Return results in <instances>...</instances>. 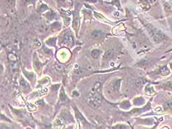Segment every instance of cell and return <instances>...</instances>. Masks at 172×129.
I'll return each mask as SVG.
<instances>
[{
  "label": "cell",
  "mask_w": 172,
  "mask_h": 129,
  "mask_svg": "<svg viewBox=\"0 0 172 129\" xmlns=\"http://www.w3.org/2000/svg\"><path fill=\"white\" fill-rule=\"evenodd\" d=\"M73 95H77L79 96V93L77 92H73Z\"/></svg>",
  "instance_id": "40"
},
{
  "label": "cell",
  "mask_w": 172,
  "mask_h": 129,
  "mask_svg": "<svg viewBox=\"0 0 172 129\" xmlns=\"http://www.w3.org/2000/svg\"><path fill=\"white\" fill-rule=\"evenodd\" d=\"M67 98L66 95H65V92L64 91L63 89L61 90V92H60V101L61 102H66Z\"/></svg>",
  "instance_id": "10"
},
{
  "label": "cell",
  "mask_w": 172,
  "mask_h": 129,
  "mask_svg": "<svg viewBox=\"0 0 172 129\" xmlns=\"http://www.w3.org/2000/svg\"><path fill=\"white\" fill-rule=\"evenodd\" d=\"M120 81L118 80V81H116L114 82V84H113V88H114V90H118L119 89V86H120Z\"/></svg>",
  "instance_id": "18"
},
{
  "label": "cell",
  "mask_w": 172,
  "mask_h": 129,
  "mask_svg": "<svg viewBox=\"0 0 172 129\" xmlns=\"http://www.w3.org/2000/svg\"><path fill=\"white\" fill-rule=\"evenodd\" d=\"M114 16H119V13H118V12H117V13H114Z\"/></svg>",
  "instance_id": "42"
},
{
  "label": "cell",
  "mask_w": 172,
  "mask_h": 129,
  "mask_svg": "<svg viewBox=\"0 0 172 129\" xmlns=\"http://www.w3.org/2000/svg\"><path fill=\"white\" fill-rule=\"evenodd\" d=\"M20 85H21V86H22V88L24 89H26L29 88V85H28V84L23 78H22L20 80Z\"/></svg>",
  "instance_id": "11"
},
{
  "label": "cell",
  "mask_w": 172,
  "mask_h": 129,
  "mask_svg": "<svg viewBox=\"0 0 172 129\" xmlns=\"http://www.w3.org/2000/svg\"><path fill=\"white\" fill-rule=\"evenodd\" d=\"M10 67L11 69H16V67H17L16 63H15V62H11L10 64Z\"/></svg>",
  "instance_id": "32"
},
{
  "label": "cell",
  "mask_w": 172,
  "mask_h": 129,
  "mask_svg": "<svg viewBox=\"0 0 172 129\" xmlns=\"http://www.w3.org/2000/svg\"><path fill=\"white\" fill-rule=\"evenodd\" d=\"M35 46H36V47H41V43L39 42L38 40H36V41H35Z\"/></svg>",
  "instance_id": "35"
},
{
  "label": "cell",
  "mask_w": 172,
  "mask_h": 129,
  "mask_svg": "<svg viewBox=\"0 0 172 129\" xmlns=\"http://www.w3.org/2000/svg\"><path fill=\"white\" fill-rule=\"evenodd\" d=\"M138 64L143 65H143L146 64V61H145V60H142V61H141V62H140V63H138Z\"/></svg>",
  "instance_id": "39"
},
{
  "label": "cell",
  "mask_w": 172,
  "mask_h": 129,
  "mask_svg": "<svg viewBox=\"0 0 172 129\" xmlns=\"http://www.w3.org/2000/svg\"><path fill=\"white\" fill-rule=\"evenodd\" d=\"M92 36L94 39H99L102 36V32L101 30H95L92 33Z\"/></svg>",
  "instance_id": "7"
},
{
  "label": "cell",
  "mask_w": 172,
  "mask_h": 129,
  "mask_svg": "<svg viewBox=\"0 0 172 129\" xmlns=\"http://www.w3.org/2000/svg\"><path fill=\"white\" fill-rule=\"evenodd\" d=\"M39 95H44V94H46L47 92V89H42L39 90Z\"/></svg>",
  "instance_id": "34"
},
{
  "label": "cell",
  "mask_w": 172,
  "mask_h": 129,
  "mask_svg": "<svg viewBox=\"0 0 172 129\" xmlns=\"http://www.w3.org/2000/svg\"><path fill=\"white\" fill-rule=\"evenodd\" d=\"M160 73H161L162 75H168V73H169V71H168V68H167L166 66H163V67L161 68V69H160Z\"/></svg>",
  "instance_id": "16"
},
{
  "label": "cell",
  "mask_w": 172,
  "mask_h": 129,
  "mask_svg": "<svg viewBox=\"0 0 172 129\" xmlns=\"http://www.w3.org/2000/svg\"><path fill=\"white\" fill-rule=\"evenodd\" d=\"M48 9H49L48 7H47L46 4H41L40 8H39V11H40L41 13H43L44 12V11L48 10Z\"/></svg>",
  "instance_id": "25"
},
{
  "label": "cell",
  "mask_w": 172,
  "mask_h": 129,
  "mask_svg": "<svg viewBox=\"0 0 172 129\" xmlns=\"http://www.w3.org/2000/svg\"><path fill=\"white\" fill-rule=\"evenodd\" d=\"M46 16H47V18L48 19L51 20V19H53L55 15H54V13L52 12H49L46 14Z\"/></svg>",
  "instance_id": "24"
},
{
  "label": "cell",
  "mask_w": 172,
  "mask_h": 129,
  "mask_svg": "<svg viewBox=\"0 0 172 129\" xmlns=\"http://www.w3.org/2000/svg\"><path fill=\"white\" fill-rule=\"evenodd\" d=\"M165 108L166 109H172V100H168L165 103Z\"/></svg>",
  "instance_id": "17"
},
{
  "label": "cell",
  "mask_w": 172,
  "mask_h": 129,
  "mask_svg": "<svg viewBox=\"0 0 172 129\" xmlns=\"http://www.w3.org/2000/svg\"><path fill=\"white\" fill-rule=\"evenodd\" d=\"M101 84L100 82H96L95 83V86L92 88L91 89V93L95 94V93H99L101 94Z\"/></svg>",
  "instance_id": "5"
},
{
  "label": "cell",
  "mask_w": 172,
  "mask_h": 129,
  "mask_svg": "<svg viewBox=\"0 0 172 129\" xmlns=\"http://www.w3.org/2000/svg\"><path fill=\"white\" fill-rule=\"evenodd\" d=\"M55 68L56 69V70H58V71H59V72H61L64 70V66H62V65L59 64V63H55Z\"/></svg>",
  "instance_id": "22"
},
{
  "label": "cell",
  "mask_w": 172,
  "mask_h": 129,
  "mask_svg": "<svg viewBox=\"0 0 172 129\" xmlns=\"http://www.w3.org/2000/svg\"><path fill=\"white\" fill-rule=\"evenodd\" d=\"M91 55L93 58H98L100 56V51L98 50H93L91 52Z\"/></svg>",
  "instance_id": "12"
},
{
  "label": "cell",
  "mask_w": 172,
  "mask_h": 129,
  "mask_svg": "<svg viewBox=\"0 0 172 129\" xmlns=\"http://www.w3.org/2000/svg\"><path fill=\"white\" fill-rule=\"evenodd\" d=\"M40 84L41 85H48L50 84V80H49L48 78H45L41 80Z\"/></svg>",
  "instance_id": "19"
},
{
  "label": "cell",
  "mask_w": 172,
  "mask_h": 129,
  "mask_svg": "<svg viewBox=\"0 0 172 129\" xmlns=\"http://www.w3.org/2000/svg\"><path fill=\"white\" fill-rule=\"evenodd\" d=\"M165 87L167 89H172V81H168V83H166Z\"/></svg>",
  "instance_id": "33"
},
{
  "label": "cell",
  "mask_w": 172,
  "mask_h": 129,
  "mask_svg": "<svg viewBox=\"0 0 172 129\" xmlns=\"http://www.w3.org/2000/svg\"><path fill=\"white\" fill-rule=\"evenodd\" d=\"M83 72H84L83 69H81V68H78V69L75 71V75L77 76H80L83 74Z\"/></svg>",
  "instance_id": "21"
},
{
  "label": "cell",
  "mask_w": 172,
  "mask_h": 129,
  "mask_svg": "<svg viewBox=\"0 0 172 129\" xmlns=\"http://www.w3.org/2000/svg\"><path fill=\"white\" fill-rule=\"evenodd\" d=\"M146 92L148 94V95H152V94L154 92V89H153L152 87L151 86H147L146 89Z\"/></svg>",
  "instance_id": "23"
},
{
  "label": "cell",
  "mask_w": 172,
  "mask_h": 129,
  "mask_svg": "<svg viewBox=\"0 0 172 129\" xmlns=\"http://www.w3.org/2000/svg\"><path fill=\"white\" fill-rule=\"evenodd\" d=\"M64 42L67 44H73V36H72L71 32L68 31L65 33L64 36Z\"/></svg>",
  "instance_id": "3"
},
{
  "label": "cell",
  "mask_w": 172,
  "mask_h": 129,
  "mask_svg": "<svg viewBox=\"0 0 172 129\" xmlns=\"http://www.w3.org/2000/svg\"><path fill=\"white\" fill-rule=\"evenodd\" d=\"M87 101H88L89 105H90L92 107H94V108H98V106L101 105L98 101H97L95 99V98H93V96H92V95H90V96L89 97Z\"/></svg>",
  "instance_id": "4"
},
{
  "label": "cell",
  "mask_w": 172,
  "mask_h": 129,
  "mask_svg": "<svg viewBox=\"0 0 172 129\" xmlns=\"http://www.w3.org/2000/svg\"><path fill=\"white\" fill-rule=\"evenodd\" d=\"M25 75H26V77L28 78H29L30 80H31L32 78H33V74L32 72H25Z\"/></svg>",
  "instance_id": "29"
},
{
  "label": "cell",
  "mask_w": 172,
  "mask_h": 129,
  "mask_svg": "<svg viewBox=\"0 0 172 129\" xmlns=\"http://www.w3.org/2000/svg\"><path fill=\"white\" fill-rule=\"evenodd\" d=\"M54 125H55V127L61 128V127H63V122H62V121L60 119H57L55 121V122H54Z\"/></svg>",
  "instance_id": "14"
},
{
  "label": "cell",
  "mask_w": 172,
  "mask_h": 129,
  "mask_svg": "<svg viewBox=\"0 0 172 129\" xmlns=\"http://www.w3.org/2000/svg\"><path fill=\"white\" fill-rule=\"evenodd\" d=\"M79 25H80V19H79V13L77 11H75L73 13V26L75 30L77 31L79 30Z\"/></svg>",
  "instance_id": "2"
},
{
  "label": "cell",
  "mask_w": 172,
  "mask_h": 129,
  "mask_svg": "<svg viewBox=\"0 0 172 129\" xmlns=\"http://www.w3.org/2000/svg\"><path fill=\"white\" fill-rule=\"evenodd\" d=\"M44 52H46V53H47V54H49V55H50V54L52 53V51H51L50 50H48V49L44 48Z\"/></svg>",
  "instance_id": "37"
},
{
  "label": "cell",
  "mask_w": 172,
  "mask_h": 129,
  "mask_svg": "<svg viewBox=\"0 0 172 129\" xmlns=\"http://www.w3.org/2000/svg\"><path fill=\"white\" fill-rule=\"evenodd\" d=\"M135 85L138 86H141L144 85L145 84H146V81L143 78H139L137 79L135 81Z\"/></svg>",
  "instance_id": "8"
},
{
  "label": "cell",
  "mask_w": 172,
  "mask_h": 129,
  "mask_svg": "<svg viewBox=\"0 0 172 129\" xmlns=\"http://www.w3.org/2000/svg\"><path fill=\"white\" fill-rule=\"evenodd\" d=\"M55 41H56V39H55V38H51V39L47 40V41H46V43L50 46H55Z\"/></svg>",
  "instance_id": "15"
},
{
  "label": "cell",
  "mask_w": 172,
  "mask_h": 129,
  "mask_svg": "<svg viewBox=\"0 0 172 129\" xmlns=\"http://www.w3.org/2000/svg\"><path fill=\"white\" fill-rule=\"evenodd\" d=\"M146 28H147L148 31H149V33H150V35L153 38V40H154L155 42H160L162 40L166 39L165 35H164L160 30H157L156 28H154V27L151 26V25H148L147 26H146Z\"/></svg>",
  "instance_id": "1"
},
{
  "label": "cell",
  "mask_w": 172,
  "mask_h": 129,
  "mask_svg": "<svg viewBox=\"0 0 172 129\" xmlns=\"http://www.w3.org/2000/svg\"><path fill=\"white\" fill-rule=\"evenodd\" d=\"M121 106H122V108H125V109H127L128 107H129L130 104L128 101H126V102H124V103H122Z\"/></svg>",
  "instance_id": "28"
},
{
  "label": "cell",
  "mask_w": 172,
  "mask_h": 129,
  "mask_svg": "<svg viewBox=\"0 0 172 129\" xmlns=\"http://www.w3.org/2000/svg\"><path fill=\"white\" fill-rule=\"evenodd\" d=\"M76 110H77V109H76ZM76 115H77V117L79 119H80V120L82 121V122H85V119H84V117H82V115H81V114L78 111H77V112H76Z\"/></svg>",
  "instance_id": "27"
},
{
  "label": "cell",
  "mask_w": 172,
  "mask_h": 129,
  "mask_svg": "<svg viewBox=\"0 0 172 129\" xmlns=\"http://www.w3.org/2000/svg\"><path fill=\"white\" fill-rule=\"evenodd\" d=\"M36 1V0H22V1H23V3L25 4V5H28V4H34Z\"/></svg>",
  "instance_id": "20"
},
{
  "label": "cell",
  "mask_w": 172,
  "mask_h": 129,
  "mask_svg": "<svg viewBox=\"0 0 172 129\" xmlns=\"http://www.w3.org/2000/svg\"><path fill=\"white\" fill-rule=\"evenodd\" d=\"M34 65H35V68H36V69L37 70V71H39V72H40V70H41V68L42 67V64H41V63L39 61V60H36V61H35Z\"/></svg>",
  "instance_id": "13"
},
{
  "label": "cell",
  "mask_w": 172,
  "mask_h": 129,
  "mask_svg": "<svg viewBox=\"0 0 172 129\" xmlns=\"http://www.w3.org/2000/svg\"><path fill=\"white\" fill-rule=\"evenodd\" d=\"M75 68H77V69H78V68H79V66H78L77 64H76V65H75Z\"/></svg>",
  "instance_id": "43"
},
{
  "label": "cell",
  "mask_w": 172,
  "mask_h": 129,
  "mask_svg": "<svg viewBox=\"0 0 172 129\" xmlns=\"http://www.w3.org/2000/svg\"><path fill=\"white\" fill-rule=\"evenodd\" d=\"M28 109H29L30 111H35V110H36V107L34 106V105L28 104Z\"/></svg>",
  "instance_id": "30"
},
{
  "label": "cell",
  "mask_w": 172,
  "mask_h": 129,
  "mask_svg": "<svg viewBox=\"0 0 172 129\" xmlns=\"http://www.w3.org/2000/svg\"><path fill=\"white\" fill-rule=\"evenodd\" d=\"M114 128H126V127L124 126V125H117V126L114 127Z\"/></svg>",
  "instance_id": "38"
},
{
  "label": "cell",
  "mask_w": 172,
  "mask_h": 129,
  "mask_svg": "<svg viewBox=\"0 0 172 129\" xmlns=\"http://www.w3.org/2000/svg\"><path fill=\"white\" fill-rule=\"evenodd\" d=\"M113 57V52L111 50H108V51H106V52L105 53V55H104V58L106 60H110L111 58Z\"/></svg>",
  "instance_id": "9"
},
{
  "label": "cell",
  "mask_w": 172,
  "mask_h": 129,
  "mask_svg": "<svg viewBox=\"0 0 172 129\" xmlns=\"http://www.w3.org/2000/svg\"><path fill=\"white\" fill-rule=\"evenodd\" d=\"M160 110H161L160 108H157V109H156V111H160Z\"/></svg>",
  "instance_id": "41"
},
{
  "label": "cell",
  "mask_w": 172,
  "mask_h": 129,
  "mask_svg": "<svg viewBox=\"0 0 172 129\" xmlns=\"http://www.w3.org/2000/svg\"><path fill=\"white\" fill-rule=\"evenodd\" d=\"M112 4H116V5H117V7H120V4H119L118 0H114V1H113V2H112Z\"/></svg>",
  "instance_id": "36"
},
{
  "label": "cell",
  "mask_w": 172,
  "mask_h": 129,
  "mask_svg": "<svg viewBox=\"0 0 172 129\" xmlns=\"http://www.w3.org/2000/svg\"><path fill=\"white\" fill-rule=\"evenodd\" d=\"M5 5L10 9L12 13H13L14 6H15V0H5Z\"/></svg>",
  "instance_id": "6"
},
{
  "label": "cell",
  "mask_w": 172,
  "mask_h": 129,
  "mask_svg": "<svg viewBox=\"0 0 172 129\" xmlns=\"http://www.w3.org/2000/svg\"><path fill=\"white\" fill-rule=\"evenodd\" d=\"M94 15H95V16L96 17L97 19H101V20H106L105 19L104 17L103 16L101 15V14L98 13L96 12H94Z\"/></svg>",
  "instance_id": "26"
},
{
  "label": "cell",
  "mask_w": 172,
  "mask_h": 129,
  "mask_svg": "<svg viewBox=\"0 0 172 129\" xmlns=\"http://www.w3.org/2000/svg\"><path fill=\"white\" fill-rule=\"evenodd\" d=\"M64 22L65 25H68L70 24V19L69 17H64Z\"/></svg>",
  "instance_id": "31"
}]
</instances>
